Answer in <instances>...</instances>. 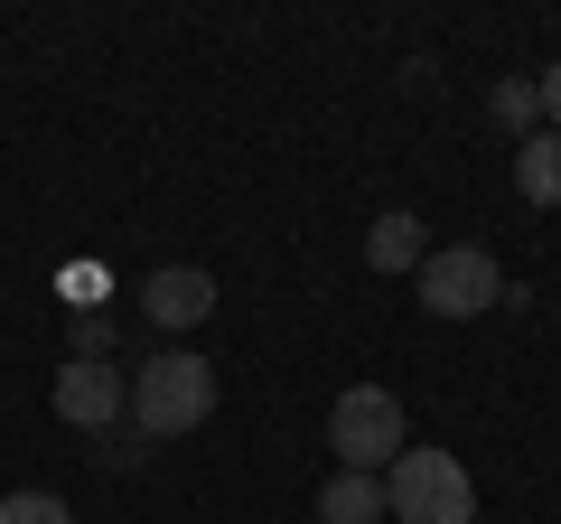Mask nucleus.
Listing matches in <instances>:
<instances>
[{
	"mask_svg": "<svg viewBox=\"0 0 561 524\" xmlns=\"http://www.w3.org/2000/svg\"><path fill=\"white\" fill-rule=\"evenodd\" d=\"M216 412V365L187 356V346H160L150 365H131V431L140 441H179Z\"/></svg>",
	"mask_w": 561,
	"mask_h": 524,
	"instance_id": "1",
	"label": "nucleus"
},
{
	"mask_svg": "<svg viewBox=\"0 0 561 524\" xmlns=\"http://www.w3.org/2000/svg\"><path fill=\"white\" fill-rule=\"evenodd\" d=\"M383 515L393 524H478V487L449 449H402L383 468Z\"/></svg>",
	"mask_w": 561,
	"mask_h": 524,
	"instance_id": "2",
	"label": "nucleus"
},
{
	"mask_svg": "<svg viewBox=\"0 0 561 524\" xmlns=\"http://www.w3.org/2000/svg\"><path fill=\"white\" fill-rule=\"evenodd\" d=\"M328 449H337V468H365V478H375V468H393L402 449V403L393 394H383V384H346L337 403H328Z\"/></svg>",
	"mask_w": 561,
	"mask_h": 524,
	"instance_id": "3",
	"label": "nucleus"
},
{
	"mask_svg": "<svg viewBox=\"0 0 561 524\" xmlns=\"http://www.w3.org/2000/svg\"><path fill=\"white\" fill-rule=\"evenodd\" d=\"M421 309L431 319H478V309H496L505 300V272H496V253L486 243H449V253H421Z\"/></svg>",
	"mask_w": 561,
	"mask_h": 524,
	"instance_id": "4",
	"label": "nucleus"
},
{
	"mask_svg": "<svg viewBox=\"0 0 561 524\" xmlns=\"http://www.w3.org/2000/svg\"><path fill=\"white\" fill-rule=\"evenodd\" d=\"M122 412H131V375H122V365H103V356H66L57 365V422L113 431Z\"/></svg>",
	"mask_w": 561,
	"mask_h": 524,
	"instance_id": "5",
	"label": "nucleus"
},
{
	"mask_svg": "<svg viewBox=\"0 0 561 524\" xmlns=\"http://www.w3.org/2000/svg\"><path fill=\"white\" fill-rule=\"evenodd\" d=\"M206 309H216V282H206L197 262H169V272L140 282V319H150V328H197Z\"/></svg>",
	"mask_w": 561,
	"mask_h": 524,
	"instance_id": "6",
	"label": "nucleus"
},
{
	"mask_svg": "<svg viewBox=\"0 0 561 524\" xmlns=\"http://www.w3.org/2000/svg\"><path fill=\"white\" fill-rule=\"evenodd\" d=\"M375 515H383V478H365V468H337L319 487V524H375Z\"/></svg>",
	"mask_w": 561,
	"mask_h": 524,
	"instance_id": "7",
	"label": "nucleus"
},
{
	"mask_svg": "<svg viewBox=\"0 0 561 524\" xmlns=\"http://www.w3.org/2000/svg\"><path fill=\"white\" fill-rule=\"evenodd\" d=\"M515 187L534 206H561V132H534V141H515Z\"/></svg>",
	"mask_w": 561,
	"mask_h": 524,
	"instance_id": "8",
	"label": "nucleus"
},
{
	"mask_svg": "<svg viewBox=\"0 0 561 524\" xmlns=\"http://www.w3.org/2000/svg\"><path fill=\"white\" fill-rule=\"evenodd\" d=\"M365 262L375 272H421V216H375V235H365Z\"/></svg>",
	"mask_w": 561,
	"mask_h": 524,
	"instance_id": "9",
	"label": "nucleus"
},
{
	"mask_svg": "<svg viewBox=\"0 0 561 524\" xmlns=\"http://www.w3.org/2000/svg\"><path fill=\"white\" fill-rule=\"evenodd\" d=\"M0 524H76V515H66V497H47V487H20V497H0Z\"/></svg>",
	"mask_w": 561,
	"mask_h": 524,
	"instance_id": "10",
	"label": "nucleus"
},
{
	"mask_svg": "<svg viewBox=\"0 0 561 524\" xmlns=\"http://www.w3.org/2000/svg\"><path fill=\"white\" fill-rule=\"evenodd\" d=\"M496 122L534 141V122H542V94H534V84H496Z\"/></svg>",
	"mask_w": 561,
	"mask_h": 524,
	"instance_id": "11",
	"label": "nucleus"
},
{
	"mask_svg": "<svg viewBox=\"0 0 561 524\" xmlns=\"http://www.w3.org/2000/svg\"><path fill=\"white\" fill-rule=\"evenodd\" d=\"M534 94H542V132H561V57L534 76Z\"/></svg>",
	"mask_w": 561,
	"mask_h": 524,
	"instance_id": "12",
	"label": "nucleus"
},
{
	"mask_svg": "<svg viewBox=\"0 0 561 524\" xmlns=\"http://www.w3.org/2000/svg\"><path fill=\"white\" fill-rule=\"evenodd\" d=\"M103 346H113V319H94V309H84V319H76V356H103Z\"/></svg>",
	"mask_w": 561,
	"mask_h": 524,
	"instance_id": "13",
	"label": "nucleus"
}]
</instances>
